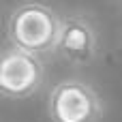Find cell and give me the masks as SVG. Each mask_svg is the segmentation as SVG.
<instances>
[{"instance_id": "cell-1", "label": "cell", "mask_w": 122, "mask_h": 122, "mask_svg": "<svg viewBox=\"0 0 122 122\" xmlns=\"http://www.w3.org/2000/svg\"><path fill=\"white\" fill-rule=\"evenodd\" d=\"M60 15L45 2L28 0L17 4L6 19V36L11 47L32 56H47L54 51Z\"/></svg>"}, {"instance_id": "cell-2", "label": "cell", "mask_w": 122, "mask_h": 122, "mask_svg": "<svg viewBox=\"0 0 122 122\" xmlns=\"http://www.w3.org/2000/svg\"><path fill=\"white\" fill-rule=\"evenodd\" d=\"M51 122H101L105 105L92 84L77 77L60 79L47 94Z\"/></svg>"}, {"instance_id": "cell-3", "label": "cell", "mask_w": 122, "mask_h": 122, "mask_svg": "<svg viewBox=\"0 0 122 122\" xmlns=\"http://www.w3.org/2000/svg\"><path fill=\"white\" fill-rule=\"evenodd\" d=\"M45 79L43 58L17 47L0 49V99L21 101L32 97Z\"/></svg>"}, {"instance_id": "cell-4", "label": "cell", "mask_w": 122, "mask_h": 122, "mask_svg": "<svg viewBox=\"0 0 122 122\" xmlns=\"http://www.w3.org/2000/svg\"><path fill=\"white\" fill-rule=\"evenodd\" d=\"M54 54L73 66L90 64L99 54V34L94 24L81 13L60 15Z\"/></svg>"}]
</instances>
